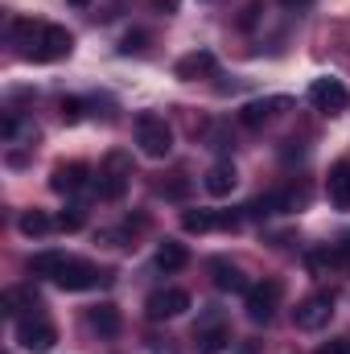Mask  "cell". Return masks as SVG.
<instances>
[{
	"label": "cell",
	"instance_id": "13",
	"mask_svg": "<svg viewBox=\"0 0 350 354\" xmlns=\"http://www.w3.org/2000/svg\"><path fill=\"white\" fill-rule=\"evenodd\" d=\"M284 107H293V99L288 95H272V99H252V103H243V111H239V124L243 128H264L276 111H284Z\"/></svg>",
	"mask_w": 350,
	"mask_h": 354
},
{
	"label": "cell",
	"instance_id": "8",
	"mask_svg": "<svg viewBox=\"0 0 350 354\" xmlns=\"http://www.w3.org/2000/svg\"><path fill=\"white\" fill-rule=\"evenodd\" d=\"M54 342H58V330L46 322V317H21L17 322V346L21 351H29V354H46V351H54Z\"/></svg>",
	"mask_w": 350,
	"mask_h": 354
},
{
	"label": "cell",
	"instance_id": "31",
	"mask_svg": "<svg viewBox=\"0 0 350 354\" xmlns=\"http://www.w3.org/2000/svg\"><path fill=\"white\" fill-rule=\"evenodd\" d=\"M66 4H71V8H87L91 0H66Z\"/></svg>",
	"mask_w": 350,
	"mask_h": 354
},
{
	"label": "cell",
	"instance_id": "16",
	"mask_svg": "<svg viewBox=\"0 0 350 354\" xmlns=\"http://www.w3.org/2000/svg\"><path fill=\"white\" fill-rule=\"evenodd\" d=\"M210 280H214V288L219 292H248L252 284L243 280V272H239V264H231V260H210Z\"/></svg>",
	"mask_w": 350,
	"mask_h": 354
},
{
	"label": "cell",
	"instance_id": "14",
	"mask_svg": "<svg viewBox=\"0 0 350 354\" xmlns=\"http://www.w3.org/2000/svg\"><path fill=\"white\" fill-rule=\"evenodd\" d=\"M214 54L210 50H190L185 58H177V66H174V75L177 79H185V83H194V79H206V75H214Z\"/></svg>",
	"mask_w": 350,
	"mask_h": 354
},
{
	"label": "cell",
	"instance_id": "2",
	"mask_svg": "<svg viewBox=\"0 0 350 354\" xmlns=\"http://www.w3.org/2000/svg\"><path fill=\"white\" fill-rule=\"evenodd\" d=\"M136 145H140L145 157L165 161V157L174 153V128L165 124V115H157V111L136 115Z\"/></svg>",
	"mask_w": 350,
	"mask_h": 354
},
{
	"label": "cell",
	"instance_id": "29",
	"mask_svg": "<svg viewBox=\"0 0 350 354\" xmlns=\"http://www.w3.org/2000/svg\"><path fill=\"white\" fill-rule=\"evenodd\" d=\"M280 4H284V8H293V12H301V8H309L313 0H280Z\"/></svg>",
	"mask_w": 350,
	"mask_h": 354
},
{
	"label": "cell",
	"instance_id": "17",
	"mask_svg": "<svg viewBox=\"0 0 350 354\" xmlns=\"http://www.w3.org/2000/svg\"><path fill=\"white\" fill-rule=\"evenodd\" d=\"M87 326L99 334V338H116L124 322H120V309H116L111 301H99V305H91L87 309Z\"/></svg>",
	"mask_w": 350,
	"mask_h": 354
},
{
	"label": "cell",
	"instance_id": "19",
	"mask_svg": "<svg viewBox=\"0 0 350 354\" xmlns=\"http://www.w3.org/2000/svg\"><path fill=\"white\" fill-rule=\"evenodd\" d=\"M153 264H157V272H181V268L190 264V252H185V243H177V239H165V243L157 248Z\"/></svg>",
	"mask_w": 350,
	"mask_h": 354
},
{
	"label": "cell",
	"instance_id": "20",
	"mask_svg": "<svg viewBox=\"0 0 350 354\" xmlns=\"http://www.w3.org/2000/svg\"><path fill=\"white\" fill-rule=\"evenodd\" d=\"M334 264H347L338 248H313V252H305V268H309L313 276H330Z\"/></svg>",
	"mask_w": 350,
	"mask_h": 354
},
{
	"label": "cell",
	"instance_id": "32",
	"mask_svg": "<svg viewBox=\"0 0 350 354\" xmlns=\"http://www.w3.org/2000/svg\"><path fill=\"white\" fill-rule=\"evenodd\" d=\"M239 354H252V351H239Z\"/></svg>",
	"mask_w": 350,
	"mask_h": 354
},
{
	"label": "cell",
	"instance_id": "27",
	"mask_svg": "<svg viewBox=\"0 0 350 354\" xmlns=\"http://www.w3.org/2000/svg\"><path fill=\"white\" fill-rule=\"evenodd\" d=\"M17 115H4V124H0V132H4V140H17Z\"/></svg>",
	"mask_w": 350,
	"mask_h": 354
},
{
	"label": "cell",
	"instance_id": "25",
	"mask_svg": "<svg viewBox=\"0 0 350 354\" xmlns=\"http://www.w3.org/2000/svg\"><path fill=\"white\" fill-rule=\"evenodd\" d=\"M83 107H87L83 99H62V103H58V115H62L66 124H79V120H83Z\"/></svg>",
	"mask_w": 350,
	"mask_h": 354
},
{
	"label": "cell",
	"instance_id": "18",
	"mask_svg": "<svg viewBox=\"0 0 350 354\" xmlns=\"http://www.w3.org/2000/svg\"><path fill=\"white\" fill-rule=\"evenodd\" d=\"M235 181H239V174H235V165H231V161L210 165L206 177H202V185H206V194H210V198H227V194L235 189Z\"/></svg>",
	"mask_w": 350,
	"mask_h": 354
},
{
	"label": "cell",
	"instance_id": "11",
	"mask_svg": "<svg viewBox=\"0 0 350 354\" xmlns=\"http://www.w3.org/2000/svg\"><path fill=\"white\" fill-rule=\"evenodd\" d=\"M185 309H190V292H185V288H157V292H149V301H145L149 322H169V317H181Z\"/></svg>",
	"mask_w": 350,
	"mask_h": 354
},
{
	"label": "cell",
	"instance_id": "9",
	"mask_svg": "<svg viewBox=\"0 0 350 354\" xmlns=\"http://www.w3.org/2000/svg\"><path fill=\"white\" fill-rule=\"evenodd\" d=\"M309 103L317 107V111H326V115H334V111H347L350 107V91L342 79H313L309 83Z\"/></svg>",
	"mask_w": 350,
	"mask_h": 354
},
{
	"label": "cell",
	"instance_id": "28",
	"mask_svg": "<svg viewBox=\"0 0 350 354\" xmlns=\"http://www.w3.org/2000/svg\"><path fill=\"white\" fill-rule=\"evenodd\" d=\"M140 41H145V33H128V37H124V54H132V50H145Z\"/></svg>",
	"mask_w": 350,
	"mask_h": 354
},
{
	"label": "cell",
	"instance_id": "10",
	"mask_svg": "<svg viewBox=\"0 0 350 354\" xmlns=\"http://www.w3.org/2000/svg\"><path fill=\"white\" fill-rule=\"evenodd\" d=\"M239 214L235 210H185L181 214V231L190 235H206V231H235Z\"/></svg>",
	"mask_w": 350,
	"mask_h": 354
},
{
	"label": "cell",
	"instance_id": "6",
	"mask_svg": "<svg viewBox=\"0 0 350 354\" xmlns=\"http://www.w3.org/2000/svg\"><path fill=\"white\" fill-rule=\"evenodd\" d=\"M280 297H284V284L280 280H260L243 292V309L252 322H272V313L280 309Z\"/></svg>",
	"mask_w": 350,
	"mask_h": 354
},
{
	"label": "cell",
	"instance_id": "15",
	"mask_svg": "<svg viewBox=\"0 0 350 354\" xmlns=\"http://www.w3.org/2000/svg\"><path fill=\"white\" fill-rule=\"evenodd\" d=\"M326 194L338 210H350V157L334 161L330 165V177H326Z\"/></svg>",
	"mask_w": 350,
	"mask_h": 354
},
{
	"label": "cell",
	"instance_id": "7",
	"mask_svg": "<svg viewBox=\"0 0 350 354\" xmlns=\"http://www.w3.org/2000/svg\"><path fill=\"white\" fill-rule=\"evenodd\" d=\"M194 346H198V354H223L231 346V326L223 322L219 309H210V313L194 326Z\"/></svg>",
	"mask_w": 350,
	"mask_h": 354
},
{
	"label": "cell",
	"instance_id": "4",
	"mask_svg": "<svg viewBox=\"0 0 350 354\" xmlns=\"http://www.w3.org/2000/svg\"><path fill=\"white\" fill-rule=\"evenodd\" d=\"M71 50H75V33H71V29H62V25H37L33 50H29L25 58H29V62H62Z\"/></svg>",
	"mask_w": 350,
	"mask_h": 354
},
{
	"label": "cell",
	"instance_id": "12",
	"mask_svg": "<svg viewBox=\"0 0 350 354\" xmlns=\"http://www.w3.org/2000/svg\"><path fill=\"white\" fill-rule=\"evenodd\" d=\"M87 185H91V165H83V161L54 165V174H50V189H54V194H79V189H87Z\"/></svg>",
	"mask_w": 350,
	"mask_h": 354
},
{
	"label": "cell",
	"instance_id": "5",
	"mask_svg": "<svg viewBox=\"0 0 350 354\" xmlns=\"http://www.w3.org/2000/svg\"><path fill=\"white\" fill-rule=\"evenodd\" d=\"M116 276H111V268H95L87 264V260H66L62 264V272L54 276V284L58 288H66V292H83V288H99V284H111Z\"/></svg>",
	"mask_w": 350,
	"mask_h": 354
},
{
	"label": "cell",
	"instance_id": "30",
	"mask_svg": "<svg viewBox=\"0 0 350 354\" xmlns=\"http://www.w3.org/2000/svg\"><path fill=\"white\" fill-rule=\"evenodd\" d=\"M334 248L342 252V260H347V264H350V231H347V235H342V243H334Z\"/></svg>",
	"mask_w": 350,
	"mask_h": 354
},
{
	"label": "cell",
	"instance_id": "23",
	"mask_svg": "<svg viewBox=\"0 0 350 354\" xmlns=\"http://www.w3.org/2000/svg\"><path fill=\"white\" fill-rule=\"evenodd\" d=\"M54 227L75 235V231H83V227H87V210H83V206H71V210H62V214L54 218Z\"/></svg>",
	"mask_w": 350,
	"mask_h": 354
},
{
	"label": "cell",
	"instance_id": "26",
	"mask_svg": "<svg viewBox=\"0 0 350 354\" xmlns=\"http://www.w3.org/2000/svg\"><path fill=\"white\" fill-rule=\"evenodd\" d=\"M317 354H350V334H342V338H334V342H326Z\"/></svg>",
	"mask_w": 350,
	"mask_h": 354
},
{
	"label": "cell",
	"instance_id": "22",
	"mask_svg": "<svg viewBox=\"0 0 350 354\" xmlns=\"http://www.w3.org/2000/svg\"><path fill=\"white\" fill-rule=\"evenodd\" d=\"M17 227H21V235H29V239H33V235H46V231H54V218H50V214H42V210H25Z\"/></svg>",
	"mask_w": 350,
	"mask_h": 354
},
{
	"label": "cell",
	"instance_id": "1",
	"mask_svg": "<svg viewBox=\"0 0 350 354\" xmlns=\"http://www.w3.org/2000/svg\"><path fill=\"white\" fill-rule=\"evenodd\" d=\"M128 181H132V157L116 149V153L103 157V165H99V174H95V194H99L103 202H120V198L128 194Z\"/></svg>",
	"mask_w": 350,
	"mask_h": 354
},
{
	"label": "cell",
	"instance_id": "24",
	"mask_svg": "<svg viewBox=\"0 0 350 354\" xmlns=\"http://www.w3.org/2000/svg\"><path fill=\"white\" fill-rule=\"evenodd\" d=\"M4 309L8 313H21V309H37V297L29 288H8L4 292Z\"/></svg>",
	"mask_w": 350,
	"mask_h": 354
},
{
	"label": "cell",
	"instance_id": "21",
	"mask_svg": "<svg viewBox=\"0 0 350 354\" xmlns=\"http://www.w3.org/2000/svg\"><path fill=\"white\" fill-rule=\"evenodd\" d=\"M66 260H71L66 252H37V256L29 260V272H33V276H50V280H54V276L62 272Z\"/></svg>",
	"mask_w": 350,
	"mask_h": 354
},
{
	"label": "cell",
	"instance_id": "3",
	"mask_svg": "<svg viewBox=\"0 0 350 354\" xmlns=\"http://www.w3.org/2000/svg\"><path fill=\"white\" fill-rule=\"evenodd\" d=\"M334 288H317V292H309L297 309H293V322H297V330H305V334H317V330H326L330 326V317H334Z\"/></svg>",
	"mask_w": 350,
	"mask_h": 354
}]
</instances>
